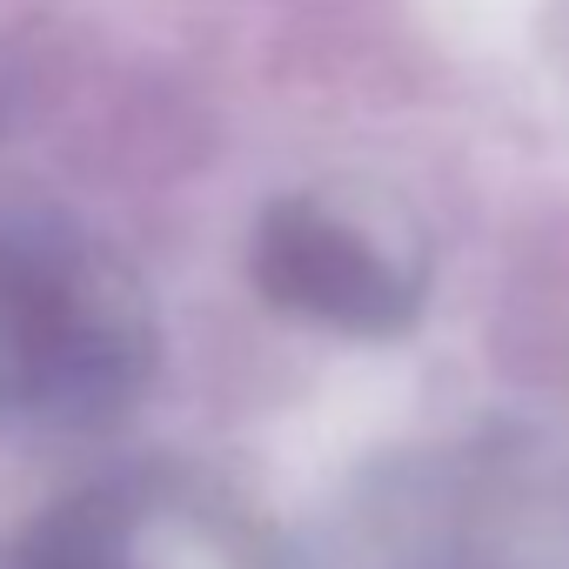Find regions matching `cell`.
Segmentation results:
<instances>
[{"label": "cell", "instance_id": "obj_1", "mask_svg": "<svg viewBox=\"0 0 569 569\" xmlns=\"http://www.w3.org/2000/svg\"><path fill=\"white\" fill-rule=\"evenodd\" d=\"M148 376V329L128 296H101L81 248L0 234V409L88 416Z\"/></svg>", "mask_w": 569, "mask_h": 569}, {"label": "cell", "instance_id": "obj_2", "mask_svg": "<svg viewBox=\"0 0 569 569\" xmlns=\"http://www.w3.org/2000/svg\"><path fill=\"white\" fill-rule=\"evenodd\" d=\"M248 274L268 309L362 342H389L422 316V268L316 194H289L254 221Z\"/></svg>", "mask_w": 569, "mask_h": 569}, {"label": "cell", "instance_id": "obj_3", "mask_svg": "<svg viewBox=\"0 0 569 569\" xmlns=\"http://www.w3.org/2000/svg\"><path fill=\"white\" fill-rule=\"evenodd\" d=\"M14 569H121L114 562V536L101 516L74 509V516H54L28 536V549L14 556Z\"/></svg>", "mask_w": 569, "mask_h": 569}]
</instances>
